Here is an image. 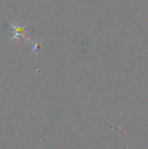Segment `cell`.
<instances>
[{
    "label": "cell",
    "mask_w": 148,
    "mask_h": 149,
    "mask_svg": "<svg viewBox=\"0 0 148 149\" xmlns=\"http://www.w3.org/2000/svg\"><path fill=\"white\" fill-rule=\"evenodd\" d=\"M9 24H10V25L11 26V28L13 30V37L10 39V42L15 40V39H17L19 38H23L24 40L31 42L30 38H27V37L25 36V28L27 27L28 24H24L23 26L21 24H12L10 22H9Z\"/></svg>",
    "instance_id": "1"
},
{
    "label": "cell",
    "mask_w": 148,
    "mask_h": 149,
    "mask_svg": "<svg viewBox=\"0 0 148 149\" xmlns=\"http://www.w3.org/2000/svg\"><path fill=\"white\" fill-rule=\"evenodd\" d=\"M32 44H33V51H32V53H33V52H38L39 51V49H40V47H39L38 42L35 41V42H32Z\"/></svg>",
    "instance_id": "2"
}]
</instances>
